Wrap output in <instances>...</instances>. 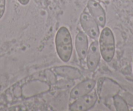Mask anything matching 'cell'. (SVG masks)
Here are the masks:
<instances>
[{
	"instance_id": "6da1fadb",
	"label": "cell",
	"mask_w": 133,
	"mask_h": 111,
	"mask_svg": "<svg viewBox=\"0 0 133 111\" xmlns=\"http://www.w3.org/2000/svg\"><path fill=\"white\" fill-rule=\"evenodd\" d=\"M56 49L59 58L65 63L69 62L73 51V44L71 33L67 28L61 27L55 38Z\"/></svg>"
},
{
	"instance_id": "7a4b0ae2",
	"label": "cell",
	"mask_w": 133,
	"mask_h": 111,
	"mask_svg": "<svg viewBox=\"0 0 133 111\" xmlns=\"http://www.w3.org/2000/svg\"><path fill=\"white\" fill-rule=\"evenodd\" d=\"M98 46L103 60L107 63L111 62L114 57L116 44L114 35L110 28H104L100 34Z\"/></svg>"
},
{
	"instance_id": "3957f363",
	"label": "cell",
	"mask_w": 133,
	"mask_h": 111,
	"mask_svg": "<svg viewBox=\"0 0 133 111\" xmlns=\"http://www.w3.org/2000/svg\"><path fill=\"white\" fill-rule=\"evenodd\" d=\"M81 27L84 33L91 39L97 40L99 38L100 30L98 25L88 11L82 12L80 17Z\"/></svg>"
},
{
	"instance_id": "277c9868",
	"label": "cell",
	"mask_w": 133,
	"mask_h": 111,
	"mask_svg": "<svg viewBox=\"0 0 133 111\" xmlns=\"http://www.w3.org/2000/svg\"><path fill=\"white\" fill-rule=\"evenodd\" d=\"M98 99L95 91L91 92L87 95L75 99V101L69 105L71 111H86L93 108Z\"/></svg>"
},
{
	"instance_id": "5b68a950",
	"label": "cell",
	"mask_w": 133,
	"mask_h": 111,
	"mask_svg": "<svg viewBox=\"0 0 133 111\" xmlns=\"http://www.w3.org/2000/svg\"><path fill=\"white\" fill-rule=\"evenodd\" d=\"M49 85L40 80H34L27 83L22 89V94L25 97H31L48 91Z\"/></svg>"
},
{
	"instance_id": "8992f818",
	"label": "cell",
	"mask_w": 133,
	"mask_h": 111,
	"mask_svg": "<svg viewBox=\"0 0 133 111\" xmlns=\"http://www.w3.org/2000/svg\"><path fill=\"white\" fill-rule=\"evenodd\" d=\"M88 12L94 18L101 28H103L106 25V12L101 4L96 0H89L87 4Z\"/></svg>"
},
{
	"instance_id": "52a82bcc",
	"label": "cell",
	"mask_w": 133,
	"mask_h": 111,
	"mask_svg": "<svg viewBox=\"0 0 133 111\" xmlns=\"http://www.w3.org/2000/svg\"><path fill=\"white\" fill-rule=\"evenodd\" d=\"M101 52L97 40L92 42L88 48L86 56V64L90 71H95L101 60Z\"/></svg>"
},
{
	"instance_id": "ba28073f",
	"label": "cell",
	"mask_w": 133,
	"mask_h": 111,
	"mask_svg": "<svg viewBox=\"0 0 133 111\" xmlns=\"http://www.w3.org/2000/svg\"><path fill=\"white\" fill-rule=\"evenodd\" d=\"M96 86V81L93 79H87L81 82L71 90V99H75L91 92Z\"/></svg>"
},
{
	"instance_id": "9c48e42d",
	"label": "cell",
	"mask_w": 133,
	"mask_h": 111,
	"mask_svg": "<svg viewBox=\"0 0 133 111\" xmlns=\"http://www.w3.org/2000/svg\"><path fill=\"white\" fill-rule=\"evenodd\" d=\"M54 71L58 76L69 80H78L82 78V74L80 70L71 66H57L54 67Z\"/></svg>"
},
{
	"instance_id": "30bf717a",
	"label": "cell",
	"mask_w": 133,
	"mask_h": 111,
	"mask_svg": "<svg viewBox=\"0 0 133 111\" xmlns=\"http://www.w3.org/2000/svg\"><path fill=\"white\" fill-rule=\"evenodd\" d=\"M75 48L79 59L84 61L86 59L87 54L89 48V42L86 34L82 31H79L75 38Z\"/></svg>"
},
{
	"instance_id": "8fae6325",
	"label": "cell",
	"mask_w": 133,
	"mask_h": 111,
	"mask_svg": "<svg viewBox=\"0 0 133 111\" xmlns=\"http://www.w3.org/2000/svg\"><path fill=\"white\" fill-rule=\"evenodd\" d=\"M119 91V86L117 84V83L112 80L104 81L103 83V86L101 87V90L100 94L102 97H109L110 95H116L117 93Z\"/></svg>"
},
{
	"instance_id": "7c38bea8",
	"label": "cell",
	"mask_w": 133,
	"mask_h": 111,
	"mask_svg": "<svg viewBox=\"0 0 133 111\" xmlns=\"http://www.w3.org/2000/svg\"><path fill=\"white\" fill-rule=\"evenodd\" d=\"M114 105L117 111H128L129 110L128 104L125 99L121 95L116 94L113 96Z\"/></svg>"
},
{
	"instance_id": "4fadbf2b",
	"label": "cell",
	"mask_w": 133,
	"mask_h": 111,
	"mask_svg": "<svg viewBox=\"0 0 133 111\" xmlns=\"http://www.w3.org/2000/svg\"><path fill=\"white\" fill-rule=\"evenodd\" d=\"M45 75L48 81L51 84H56V81H57V79H56V76L55 75L54 73L48 70V71H45Z\"/></svg>"
},
{
	"instance_id": "5bb4252c",
	"label": "cell",
	"mask_w": 133,
	"mask_h": 111,
	"mask_svg": "<svg viewBox=\"0 0 133 111\" xmlns=\"http://www.w3.org/2000/svg\"><path fill=\"white\" fill-rule=\"evenodd\" d=\"M6 0H0V19L3 17L5 11Z\"/></svg>"
},
{
	"instance_id": "9a60e30c",
	"label": "cell",
	"mask_w": 133,
	"mask_h": 111,
	"mask_svg": "<svg viewBox=\"0 0 133 111\" xmlns=\"http://www.w3.org/2000/svg\"><path fill=\"white\" fill-rule=\"evenodd\" d=\"M123 98L125 99L127 104L130 105V106H132L133 107V95L129 94H126L125 95V97Z\"/></svg>"
},
{
	"instance_id": "2e32d148",
	"label": "cell",
	"mask_w": 133,
	"mask_h": 111,
	"mask_svg": "<svg viewBox=\"0 0 133 111\" xmlns=\"http://www.w3.org/2000/svg\"><path fill=\"white\" fill-rule=\"evenodd\" d=\"M17 1L22 5H27L29 3L30 0H17Z\"/></svg>"
},
{
	"instance_id": "e0dca14e",
	"label": "cell",
	"mask_w": 133,
	"mask_h": 111,
	"mask_svg": "<svg viewBox=\"0 0 133 111\" xmlns=\"http://www.w3.org/2000/svg\"><path fill=\"white\" fill-rule=\"evenodd\" d=\"M105 1H108V0H105Z\"/></svg>"
}]
</instances>
